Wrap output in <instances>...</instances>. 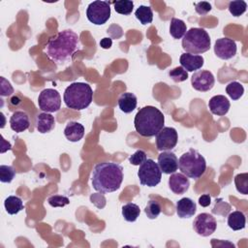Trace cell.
I'll list each match as a JSON object with an SVG mask.
<instances>
[{"mask_svg": "<svg viewBox=\"0 0 248 248\" xmlns=\"http://www.w3.org/2000/svg\"><path fill=\"white\" fill-rule=\"evenodd\" d=\"M81 48L79 36L71 29L58 32L48 39L44 51L54 63L61 65L71 61L75 53Z\"/></svg>", "mask_w": 248, "mask_h": 248, "instance_id": "obj_1", "label": "cell"}, {"mask_svg": "<svg viewBox=\"0 0 248 248\" xmlns=\"http://www.w3.org/2000/svg\"><path fill=\"white\" fill-rule=\"evenodd\" d=\"M123 181V168L113 162L97 164L92 171L91 182L93 188L102 194L118 190Z\"/></svg>", "mask_w": 248, "mask_h": 248, "instance_id": "obj_2", "label": "cell"}, {"mask_svg": "<svg viewBox=\"0 0 248 248\" xmlns=\"http://www.w3.org/2000/svg\"><path fill=\"white\" fill-rule=\"evenodd\" d=\"M136 131L142 137L151 138L156 136L165 124L163 112L153 106H146L137 112L134 120Z\"/></svg>", "mask_w": 248, "mask_h": 248, "instance_id": "obj_3", "label": "cell"}, {"mask_svg": "<svg viewBox=\"0 0 248 248\" xmlns=\"http://www.w3.org/2000/svg\"><path fill=\"white\" fill-rule=\"evenodd\" d=\"M63 99L69 108L81 110L91 104L93 100V90L88 83L73 82L66 87Z\"/></svg>", "mask_w": 248, "mask_h": 248, "instance_id": "obj_4", "label": "cell"}, {"mask_svg": "<svg viewBox=\"0 0 248 248\" xmlns=\"http://www.w3.org/2000/svg\"><path fill=\"white\" fill-rule=\"evenodd\" d=\"M178 168L184 175L189 178H200L206 170L204 157L196 149H189L183 153L178 160Z\"/></svg>", "mask_w": 248, "mask_h": 248, "instance_id": "obj_5", "label": "cell"}, {"mask_svg": "<svg viewBox=\"0 0 248 248\" xmlns=\"http://www.w3.org/2000/svg\"><path fill=\"white\" fill-rule=\"evenodd\" d=\"M210 37L203 28L192 27L182 39V47L187 53L200 54L210 48Z\"/></svg>", "mask_w": 248, "mask_h": 248, "instance_id": "obj_6", "label": "cell"}, {"mask_svg": "<svg viewBox=\"0 0 248 248\" xmlns=\"http://www.w3.org/2000/svg\"><path fill=\"white\" fill-rule=\"evenodd\" d=\"M138 177L141 185L148 187H155L158 185L162 178V171L158 166V163H155V161L152 159H146L140 166Z\"/></svg>", "mask_w": 248, "mask_h": 248, "instance_id": "obj_7", "label": "cell"}, {"mask_svg": "<svg viewBox=\"0 0 248 248\" xmlns=\"http://www.w3.org/2000/svg\"><path fill=\"white\" fill-rule=\"evenodd\" d=\"M87 19L95 25L105 24L110 17V6L108 1H93L86 9Z\"/></svg>", "mask_w": 248, "mask_h": 248, "instance_id": "obj_8", "label": "cell"}, {"mask_svg": "<svg viewBox=\"0 0 248 248\" xmlns=\"http://www.w3.org/2000/svg\"><path fill=\"white\" fill-rule=\"evenodd\" d=\"M39 108L44 112H55L61 108V96L59 92L52 88L44 89L38 97Z\"/></svg>", "mask_w": 248, "mask_h": 248, "instance_id": "obj_9", "label": "cell"}, {"mask_svg": "<svg viewBox=\"0 0 248 248\" xmlns=\"http://www.w3.org/2000/svg\"><path fill=\"white\" fill-rule=\"evenodd\" d=\"M217 228L216 219L209 213H200L193 222L194 231L202 236H209Z\"/></svg>", "mask_w": 248, "mask_h": 248, "instance_id": "obj_10", "label": "cell"}, {"mask_svg": "<svg viewBox=\"0 0 248 248\" xmlns=\"http://www.w3.org/2000/svg\"><path fill=\"white\" fill-rule=\"evenodd\" d=\"M178 140V135L174 128L164 127L156 135V146L160 151H169L175 147Z\"/></svg>", "mask_w": 248, "mask_h": 248, "instance_id": "obj_11", "label": "cell"}, {"mask_svg": "<svg viewBox=\"0 0 248 248\" xmlns=\"http://www.w3.org/2000/svg\"><path fill=\"white\" fill-rule=\"evenodd\" d=\"M191 83L194 89L200 92L209 91L215 83L214 76L207 70H200L193 74L191 78Z\"/></svg>", "mask_w": 248, "mask_h": 248, "instance_id": "obj_12", "label": "cell"}, {"mask_svg": "<svg viewBox=\"0 0 248 248\" xmlns=\"http://www.w3.org/2000/svg\"><path fill=\"white\" fill-rule=\"evenodd\" d=\"M236 44L233 40L229 38L217 39L214 45L215 55L223 60L232 58L236 53Z\"/></svg>", "mask_w": 248, "mask_h": 248, "instance_id": "obj_13", "label": "cell"}, {"mask_svg": "<svg viewBox=\"0 0 248 248\" xmlns=\"http://www.w3.org/2000/svg\"><path fill=\"white\" fill-rule=\"evenodd\" d=\"M158 166L166 174L173 173L178 169V159L171 151H162L158 155Z\"/></svg>", "mask_w": 248, "mask_h": 248, "instance_id": "obj_14", "label": "cell"}, {"mask_svg": "<svg viewBox=\"0 0 248 248\" xmlns=\"http://www.w3.org/2000/svg\"><path fill=\"white\" fill-rule=\"evenodd\" d=\"M179 62L181 67L187 72H195L200 70L204 63V59L200 54H191V53H183L179 57Z\"/></svg>", "mask_w": 248, "mask_h": 248, "instance_id": "obj_15", "label": "cell"}, {"mask_svg": "<svg viewBox=\"0 0 248 248\" xmlns=\"http://www.w3.org/2000/svg\"><path fill=\"white\" fill-rule=\"evenodd\" d=\"M190 181L183 173L173 172L169 178V187L176 195H182L189 189Z\"/></svg>", "mask_w": 248, "mask_h": 248, "instance_id": "obj_16", "label": "cell"}, {"mask_svg": "<svg viewBox=\"0 0 248 248\" xmlns=\"http://www.w3.org/2000/svg\"><path fill=\"white\" fill-rule=\"evenodd\" d=\"M230 101L224 95H215L208 102V108L211 113L219 116L227 114L230 109Z\"/></svg>", "mask_w": 248, "mask_h": 248, "instance_id": "obj_17", "label": "cell"}, {"mask_svg": "<svg viewBox=\"0 0 248 248\" xmlns=\"http://www.w3.org/2000/svg\"><path fill=\"white\" fill-rule=\"evenodd\" d=\"M29 125H30L29 116L24 111H21V110L15 111L10 118L11 129L16 133L24 132L29 128Z\"/></svg>", "mask_w": 248, "mask_h": 248, "instance_id": "obj_18", "label": "cell"}, {"mask_svg": "<svg viewBox=\"0 0 248 248\" xmlns=\"http://www.w3.org/2000/svg\"><path fill=\"white\" fill-rule=\"evenodd\" d=\"M197 210L196 202L190 198H182L176 202V213L179 218H190Z\"/></svg>", "mask_w": 248, "mask_h": 248, "instance_id": "obj_19", "label": "cell"}, {"mask_svg": "<svg viewBox=\"0 0 248 248\" xmlns=\"http://www.w3.org/2000/svg\"><path fill=\"white\" fill-rule=\"evenodd\" d=\"M64 135L68 140L72 142H77L83 138L84 127L78 121H70L67 123L64 129Z\"/></svg>", "mask_w": 248, "mask_h": 248, "instance_id": "obj_20", "label": "cell"}, {"mask_svg": "<svg viewBox=\"0 0 248 248\" xmlns=\"http://www.w3.org/2000/svg\"><path fill=\"white\" fill-rule=\"evenodd\" d=\"M138 104L137 96L134 93L131 92H125L120 95L118 98V107L121 111L124 113H130L132 112L136 108Z\"/></svg>", "mask_w": 248, "mask_h": 248, "instance_id": "obj_21", "label": "cell"}, {"mask_svg": "<svg viewBox=\"0 0 248 248\" xmlns=\"http://www.w3.org/2000/svg\"><path fill=\"white\" fill-rule=\"evenodd\" d=\"M36 124H37V130L42 134H46L53 130L55 126V120L50 113L42 112L37 115Z\"/></svg>", "mask_w": 248, "mask_h": 248, "instance_id": "obj_22", "label": "cell"}, {"mask_svg": "<svg viewBox=\"0 0 248 248\" xmlns=\"http://www.w3.org/2000/svg\"><path fill=\"white\" fill-rule=\"evenodd\" d=\"M246 217L242 211H232L228 216V226L232 231H240L245 228Z\"/></svg>", "mask_w": 248, "mask_h": 248, "instance_id": "obj_23", "label": "cell"}, {"mask_svg": "<svg viewBox=\"0 0 248 248\" xmlns=\"http://www.w3.org/2000/svg\"><path fill=\"white\" fill-rule=\"evenodd\" d=\"M4 206L6 211L11 215L17 214L24 208L21 199L16 196H9L4 202Z\"/></svg>", "mask_w": 248, "mask_h": 248, "instance_id": "obj_24", "label": "cell"}, {"mask_svg": "<svg viewBox=\"0 0 248 248\" xmlns=\"http://www.w3.org/2000/svg\"><path fill=\"white\" fill-rule=\"evenodd\" d=\"M187 32L186 23L179 18L172 17L170 24V34L174 39H181Z\"/></svg>", "mask_w": 248, "mask_h": 248, "instance_id": "obj_25", "label": "cell"}, {"mask_svg": "<svg viewBox=\"0 0 248 248\" xmlns=\"http://www.w3.org/2000/svg\"><path fill=\"white\" fill-rule=\"evenodd\" d=\"M135 16L142 25H146L153 20V12L149 6L140 5L135 12Z\"/></svg>", "mask_w": 248, "mask_h": 248, "instance_id": "obj_26", "label": "cell"}, {"mask_svg": "<svg viewBox=\"0 0 248 248\" xmlns=\"http://www.w3.org/2000/svg\"><path fill=\"white\" fill-rule=\"evenodd\" d=\"M140 214L139 205L133 202H129L122 206V216L127 222H135Z\"/></svg>", "mask_w": 248, "mask_h": 248, "instance_id": "obj_27", "label": "cell"}, {"mask_svg": "<svg viewBox=\"0 0 248 248\" xmlns=\"http://www.w3.org/2000/svg\"><path fill=\"white\" fill-rule=\"evenodd\" d=\"M226 92L233 101H235L242 97L244 93V87L238 81H232L226 86Z\"/></svg>", "mask_w": 248, "mask_h": 248, "instance_id": "obj_28", "label": "cell"}, {"mask_svg": "<svg viewBox=\"0 0 248 248\" xmlns=\"http://www.w3.org/2000/svg\"><path fill=\"white\" fill-rule=\"evenodd\" d=\"M114 10L116 13L124 16H128L132 13L134 8V2L131 0H118L113 2Z\"/></svg>", "mask_w": 248, "mask_h": 248, "instance_id": "obj_29", "label": "cell"}, {"mask_svg": "<svg viewBox=\"0 0 248 248\" xmlns=\"http://www.w3.org/2000/svg\"><path fill=\"white\" fill-rule=\"evenodd\" d=\"M234 184L236 190L243 195H247L248 193V173H239L234 177Z\"/></svg>", "mask_w": 248, "mask_h": 248, "instance_id": "obj_30", "label": "cell"}, {"mask_svg": "<svg viewBox=\"0 0 248 248\" xmlns=\"http://www.w3.org/2000/svg\"><path fill=\"white\" fill-rule=\"evenodd\" d=\"M247 4L243 0H234L229 3V11L233 16H239L245 13Z\"/></svg>", "mask_w": 248, "mask_h": 248, "instance_id": "obj_31", "label": "cell"}, {"mask_svg": "<svg viewBox=\"0 0 248 248\" xmlns=\"http://www.w3.org/2000/svg\"><path fill=\"white\" fill-rule=\"evenodd\" d=\"M144 212H145L147 218L156 219L159 216V214L161 213V205L157 201L150 200L144 208Z\"/></svg>", "mask_w": 248, "mask_h": 248, "instance_id": "obj_32", "label": "cell"}, {"mask_svg": "<svg viewBox=\"0 0 248 248\" xmlns=\"http://www.w3.org/2000/svg\"><path fill=\"white\" fill-rule=\"evenodd\" d=\"M16 176V171L12 166H0V180L3 183H10Z\"/></svg>", "mask_w": 248, "mask_h": 248, "instance_id": "obj_33", "label": "cell"}, {"mask_svg": "<svg viewBox=\"0 0 248 248\" xmlns=\"http://www.w3.org/2000/svg\"><path fill=\"white\" fill-rule=\"evenodd\" d=\"M169 76L174 82H182L188 78V72L179 66L170 70Z\"/></svg>", "mask_w": 248, "mask_h": 248, "instance_id": "obj_34", "label": "cell"}, {"mask_svg": "<svg viewBox=\"0 0 248 248\" xmlns=\"http://www.w3.org/2000/svg\"><path fill=\"white\" fill-rule=\"evenodd\" d=\"M47 202L52 207H63L70 203V200L65 196L54 195L47 199Z\"/></svg>", "mask_w": 248, "mask_h": 248, "instance_id": "obj_35", "label": "cell"}, {"mask_svg": "<svg viewBox=\"0 0 248 248\" xmlns=\"http://www.w3.org/2000/svg\"><path fill=\"white\" fill-rule=\"evenodd\" d=\"M146 160V153L141 150V149H139L137 150L134 154H132L130 157H129V162L130 164L134 165V166H140L141 165L144 161Z\"/></svg>", "mask_w": 248, "mask_h": 248, "instance_id": "obj_36", "label": "cell"}, {"mask_svg": "<svg viewBox=\"0 0 248 248\" xmlns=\"http://www.w3.org/2000/svg\"><path fill=\"white\" fill-rule=\"evenodd\" d=\"M195 11L196 13H198L201 16H204L207 13H209L211 11V5L209 2L206 1H202V2H198L195 3Z\"/></svg>", "mask_w": 248, "mask_h": 248, "instance_id": "obj_37", "label": "cell"}, {"mask_svg": "<svg viewBox=\"0 0 248 248\" xmlns=\"http://www.w3.org/2000/svg\"><path fill=\"white\" fill-rule=\"evenodd\" d=\"M199 203L202 207H206L211 203V198L209 194H203L199 198Z\"/></svg>", "mask_w": 248, "mask_h": 248, "instance_id": "obj_38", "label": "cell"}, {"mask_svg": "<svg viewBox=\"0 0 248 248\" xmlns=\"http://www.w3.org/2000/svg\"><path fill=\"white\" fill-rule=\"evenodd\" d=\"M14 92V89L11 84H9L7 87L5 86L4 81L1 79V95L2 96H10Z\"/></svg>", "mask_w": 248, "mask_h": 248, "instance_id": "obj_39", "label": "cell"}, {"mask_svg": "<svg viewBox=\"0 0 248 248\" xmlns=\"http://www.w3.org/2000/svg\"><path fill=\"white\" fill-rule=\"evenodd\" d=\"M112 45V40L110 38H103L101 41H100V46L102 48H105V49H108Z\"/></svg>", "mask_w": 248, "mask_h": 248, "instance_id": "obj_40", "label": "cell"}]
</instances>
